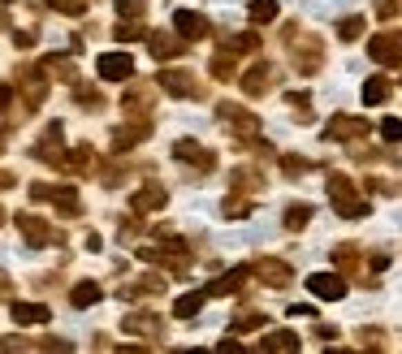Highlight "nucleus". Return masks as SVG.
I'll use <instances>...</instances> for the list:
<instances>
[{
	"instance_id": "14",
	"label": "nucleus",
	"mask_w": 402,
	"mask_h": 354,
	"mask_svg": "<svg viewBox=\"0 0 402 354\" xmlns=\"http://www.w3.org/2000/svg\"><path fill=\"white\" fill-rule=\"evenodd\" d=\"M320 56H325V52H320V43L308 39V43H303V52L294 48V70H299V74H312V70L320 65Z\"/></svg>"
},
{
	"instance_id": "6",
	"label": "nucleus",
	"mask_w": 402,
	"mask_h": 354,
	"mask_svg": "<svg viewBox=\"0 0 402 354\" xmlns=\"http://www.w3.org/2000/svg\"><path fill=\"white\" fill-rule=\"evenodd\" d=\"M173 26H178L182 39H203V35H208V18H203V13H195V9H178Z\"/></svg>"
},
{
	"instance_id": "36",
	"label": "nucleus",
	"mask_w": 402,
	"mask_h": 354,
	"mask_svg": "<svg viewBox=\"0 0 402 354\" xmlns=\"http://www.w3.org/2000/svg\"><path fill=\"white\" fill-rule=\"evenodd\" d=\"M121 13H125V18H134V13H139V0H121V5H117Z\"/></svg>"
},
{
	"instance_id": "25",
	"label": "nucleus",
	"mask_w": 402,
	"mask_h": 354,
	"mask_svg": "<svg viewBox=\"0 0 402 354\" xmlns=\"http://www.w3.org/2000/svg\"><path fill=\"white\" fill-rule=\"evenodd\" d=\"M363 26H368V18H363V13H355V18H346L342 26H337V35H342V39H359Z\"/></svg>"
},
{
	"instance_id": "22",
	"label": "nucleus",
	"mask_w": 402,
	"mask_h": 354,
	"mask_svg": "<svg viewBox=\"0 0 402 354\" xmlns=\"http://www.w3.org/2000/svg\"><path fill=\"white\" fill-rule=\"evenodd\" d=\"M312 220V203H290L285 207V229H303Z\"/></svg>"
},
{
	"instance_id": "11",
	"label": "nucleus",
	"mask_w": 402,
	"mask_h": 354,
	"mask_svg": "<svg viewBox=\"0 0 402 354\" xmlns=\"http://www.w3.org/2000/svg\"><path fill=\"white\" fill-rule=\"evenodd\" d=\"M160 83H165L169 95H203V87L190 74H160Z\"/></svg>"
},
{
	"instance_id": "5",
	"label": "nucleus",
	"mask_w": 402,
	"mask_h": 354,
	"mask_svg": "<svg viewBox=\"0 0 402 354\" xmlns=\"http://www.w3.org/2000/svg\"><path fill=\"white\" fill-rule=\"evenodd\" d=\"M368 56L381 65H402V35H376L368 43Z\"/></svg>"
},
{
	"instance_id": "4",
	"label": "nucleus",
	"mask_w": 402,
	"mask_h": 354,
	"mask_svg": "<svg viewBox=\"0 0 402 354\" xmlns=\"http://www.w3.org/2000/svg\"><path fill=\"white\" fill-rule=\"evenodd\" d=\"M308 289H312L316 298H325V302H337V298L346 294V281L337 277V272H312V277H308Z\"/></svg>"
},
{
	"instance_id": "26",
	"label": "nucleus",
	"mask_w": 402,
	"mask_h": 354,
	"mask_svg": "<svg viewBox=\"0 0 402 354\" xmlns=\"http://www.w3.org/2000/svg\"><path fill=\"white\" fill-rule=\"evenodd\" d=\"M260 324H268V315H260V311H243V315L234 320L238 333H251V329H260Z\"/></svg>"
},
{
	"instance_id": "7",
	"label": "nucleus",
	"mask_w": 402,
	"mask_h": 354,
	"mask_svg": "<svg viewBox=\"0 0 402 354\" xmlns=\"http://www.w3.org/2000/svg\"><path fill=\"white\" fill-rule=\"evenodd\" d=\"M363 130H368L363 117H346V112H342V117H333V121L325 125V138H359Z\"/></svg>"
},
{
	"instance_id": "20",
	"label": "nucleus",
	"mask_w": 402,
	"mask_h": 354,
	"mask_svg": "<svg viewBox=\"0 0 402 354\" xmlns=\"http://www.w3.org/2000/svg\"><path fill=\"white\" fill-rule=\"evenodd\" d=\"M165 190H160V186H148V190H139V195H134V207H139V212H148V207H165Z\"/></svg>"
},
{
	"instance_id": "28",
	"label": "nucleus",
	"mask_w": 402,
	"mask_h": 354,
	"mask_svg": "<svg viewBox=\"0 0 402 354\" xmlns=\"http://www.w3.org/2000/svg\"><path fill=\"white\" fill-rule=\"evenodd\" d=\"M125 329H130V333H156V320L152 315H130V320H125Z\"/></svg>"
},
{
	"instance_id": "16",
	"label": "nucleus",
	"mask_w": 402,
	"mask_h": 354,
	"mask_svg": "<svg viewBox=\"0 0 402 354\" xmlns=\"http://www.w3.org/2000/svg\"><path fill=\"white\" fill-rule=\"evenodd\" d=\"M390 91H394L390 78H381V74L368 78V83H363V104H385V100H390Z\"/></svg>"
},
{
	"instance_id": "32",
	"label": "nucleus",
	"mask_w": 402,
	"mask_h": 354,
	"mask_svg": "<svg viewBox=\"0 0 402 354\" xmlns=\"http://www.w3.org/2000/svg\"><path fill=\"white\" fill-rule=\"evenodd\" d=\"M355 255H359V251L350 247V242H346V247H337V264H342V268H355Z\"/></svg>"
},
{
	"instance_id": "30",
	"label": "nucleus",
	"mask_w": 402,
	"mask_h": 354,
	"mask_svg": "<svg viewBox=\"0 0 402 354\" xmlns=\"http://www.w3.org/2000/svg\"><path fill=\"white\" fill-rule=\"evenodd\" d=\"M381 134L390 138V143H398V138H402V121H398V117H385V121H381Z\"/></svg>"
},
{
	"instance_id": "37",
	"label": "nucleus",
	"mask_w": 402,
	"mask_h": 354,
	"mask_svg": "<svg viewBox=\"0 0 402 354\" xmlns=\"http://www.w3.org/2000/svg\"><path fill=\"white\" fill-rule=\"evenodd\" d=\"M9 104V87H0V108H5Z\"/></svg>"
},
{
	"instance_id": "21",
	"label": "nucleus",
	"mask_w": 402,
	"mask_h": 354,
	"mask_svg": "<svg viewBox=\"0 0 402 354\" xmlns=\"http://www.w3.org/2000/svg\"><path fill=\"white\" fill-rule=\"evenodd\" d=\"M277 18V0H251V22L255 26H268Z\"/></svg>"
},
{
	"instance_id": "23",
	"label": "nucleus",
	"mask_w": 402,
	"mask_h": 354,
	"mask_svg": "<svg viewBox=\"0 0 402 354\" xmlns=\"http://www.w3.org/2000/svg\"><path fill=\"white\" fill-rule=\"evenodd\" d=\"M264 350H299V337L294 333H268L264 337Z\"/></svg>"
},
{
	"instance_id": "34",
	"label": "nucleus",
	"mask_w": 402,
	"mask_h": 354,
	"mask_svg": "<svg viewBox=\"0 0 402 354\" xmlns=\"http://www.w3.org/2000/svg\"><path fill=\"white\" fill-rule=\"evenodd\" d=\"M255 43H260L255 35H238V39H234V52H255Z\"/></svg>"
},
{
	"instance_id": "29",
	"label": "nucleus",
	"mask_w": 402,
	"mask_h": 354,
	"mask_svg": "<svg viewBox=\"0 0 402 354\" xmlns=\"http://www.w3.org/2000/svg\"><path fill=\"white\" fill-rule=\"evenodd\" d=\"M212 74H217V78H234V56L221 52V56L212 61Z\"/></svg>"
},
{
	"instance_id": "2",
	"label": "nucleus",
	"mask_w": 402,
	"mask_h": 354,
	"mask_svg": "<svg viewBox=\"0 0 402 354\" xmlns=\"http://www.w3.org/2000/svg\"><path fill=\"white\" fill-rule=\"evenodd\" d=\"M95 70H100L104 83H125V78L134 74V61L125 56V52H104L100 61H95Z\"/></svg>"
},
{
	"instance_id": "18",
	"label": "nucleus",
	"mask_w": 402,
	"mask_h": 354,
	"mask_svg": "<svg viewBox=\"0 0 402 354\" xmlns=\"http://www.w3.org/2000/svg\"><path fill=\"white\" fill-rule=\"evenodd\" d=\"M70 302H74V307H95V302H100V285H95V281H83V285H74Z\"/></svg>"
},
{
	"instance_id": "13",
	"label": "nucleus",
	"mask_w": 402,
	"mask_h": 354,
	"mask_svg": "<svg viewBox=\"0 0 402 354\" xmlns=\"http://www.w3.org/2000/svg\"><path fill=\"white\" fill-rule=\"evenodd\" d=\"M18 229L26 233V242H30V247H43L48 238H52V229H48L43 220H35V216H18Z\"/></svg>"
},
{
	"instance_id": "24",
	"label": "nucleus",
	"mask_w": 402,
	"mask_h": 354,
	"mask_svg": "<svg viewBox=\"0 0 402 354\" xmlns=\"http://www.w3.org/2000/svg\"><path fill=\"white\" fill-rule=\"evenodd\" d=\"M143 134H148V125H130V130H117V134H112V147H130V143H139Z\"/></svg>"
},
{
	"instance_id": "8",
	"label": "nucleus",
	"mask_w": 402,
	"mask_h": 354,
	"mask_svg": "<svg viewBox=\"0 0 402 354\" xmlns=\"http://www.w3.org/2000/svg\"><path fill=\"white\" fill-rule=\"evenodd\" d=\"M255 277L281 289V285H290V268H285L281 260H260V264H255Z\"/></svg>"
},
{
	"instance_id": "31",
	"label": "nucleus",
	"mask_w": 402,
	"mask_h": 354,
	"mask_svg": "<svg viewBox=\"0 0 402 354\" xmlns=\"http://www.w3.org/2000/svg\"><path fill=\"white\" fill-rule=\"evenodd\" d=\"M247 212H251L247 199H225V216H247Z\"/></svg>"
},
{
	"instance_id": "3",
	"label": "nucleus",
	"mask_w": 402,
	"mask_h": 354,
	"mask_svg": "<svg viewBox=\"0 0 402 354\" xmlns=\"http://www.w3.org/2000/svg\"><path fill=\"white\" fill-rule=\"evenodd\" d=\"M217 112H221V121L230 125V130H238L243 138H255V134H260V121H255L247 108H238V104H221Z\"/></svg>"
},
{
	"instance_id": "12",
	"label": "nucleus",
	"mask_w": 402,
	"mask_h": 354,
	"mask_svg": "<svg viewBox=\"0 0 402 354\" xmlns=\"http://www.w3.org/2000/svg\"><path fill=\"white\" fill-rule=\"evenodd\" d=\"M243 281H247V268H234L230 277H217L212 285L203 289V294H212V298H225V294H238V285H243Z\"/></svg>"
},
{
	"instance_id": "19",
	"label": "nucleus",
	"mask_w": 402,
	"mask_h": 354,
	"mask_svg": "<svg viewBox=\"0 0 402 354\" xmlns=\"http://www.w3.org/2000/svg\"><path fill=\"white\" fill-rule=\"evenodd\" d=\"M199 311H203V294H182L178 302H173V315H178V320H190Z\"/></svg>"
},
{
	"instance_id": "35",
	"label": "nucleus",
	"mask_w": 402,
	"mask_h": 354,
	"mask_svg": "<svg viewBox=\"0 0 402 354\" xmlns=\"http://www.w3.org/2000/svg\"><path fill=\"white\" fill-rule=\"evenodd\" d=\"M134 35H143L134 22H121V26H117V39H134Z\"/></svg>"
},
{
	"instance_id": "9",
	"label": "nucleus",
	"mask_w": 402,
	"mask_h": 354,
	"mask_svg": "<svg viewBox=\"0 0 402 354\" xmlns=\"http://www.w3.org/2000/svg\"><path fill=\"white\" fill-rule=\"evenodd\" d=\"M243 91H247V95H268V91H272V65H255V70H247Z\"/></svg>"
},
{
	"instance_id": "10",
	"label": "nucleus",
	"mask_w": 402,
	"mask_h": 354,
	"mask_svg": "<svg viewBox=\"0 0 402 354\" xmlns=\"http://www.w3.org/2000/svg\"><path fill=\"white\" fill-rule=\"evenodd\" d=\"M173 156H178V160H186V165H199V169H212V156H208V152L199 147V143H195V138H182V143H178V147H173Z\"/></svg>"
},
{
	"instance_id": "1",
	"label": "nucleus",
	"mask_w": 402,
	"mask_h": 354,
	"mask_svg": "<svg viewBox=\"0 0 402 354\" xmlns=\"http://www.w3.org/2000/svg\"><path fill=\"white\" fill-rule=\"evenodd\" d=\"M329 199H333V207H337L346 220L368 216V199H355V182H350V177H342V173L329 177Z\"/></svg>"
},
{
	"instance_id": "33",
	"label": "nucleus",
	"mask_w": 402,
	"mask_h": 354,
	"mask_svg": "<svg viewBox=\"0 0 402 354\" xmlns=\"http://www.w3.org/2000/svg\"><path fill=\"white\" fill-rule=\"evenodd\" d=\"M394 13H398V0H376V18H385V22H390Z\"/></svg>"
},
{
	"instance_id": "15",
	"label": "nucleus",
	"mask_w": 402,
	"mask_h": 354,
	"mask_svg": "<svg viewBox=\"0 0 402 354\" xmlns=\"http://www.w3.org/2000/svg\"><path fill=\"white\" fill-rule=\"evenodd\" d=\"M13 320L18 324H48V307H39V302H13Z\"/></svg>"
},
{
	"instance_id": "17",
	"label": "nucleus",
	"mask_w": 402,
	"mask_h": 354,
	"mask_svg": "<svg viewBox=\"0 0 402 354\" xmlns=\"http://www.w3.org/2000/svg\"><path fill=\"white\" fill-rule=\"evenodd\" d=\"M148 43H152V56H156V61H169V56H178V52H182L173 35H148Z\"/></svg>"
},
{
	"instance_id": "27",
	"label": "nucleus",
	"mask_w": 402,
	"mask_h": 354,
	"mask_svg": "<svg viewBox=\"0 0 402 354\" xmlns=\"http://www.w3.org/2000/svg\"><path fill=\"white\" fill-rule=\"evenodd\" d=\"M281 169H285V177H303V173H308V169H312V160H299V156H285V160H281Z\"/></svg>"
}]
</instances>
